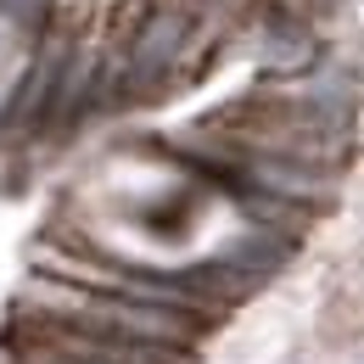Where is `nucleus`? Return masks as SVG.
<instances>
[{
  "instance_id": "nucleus-3",
  "label": "nucleus",
  "mask_w": 364,
  "mask_h": 364,
  "mask_svg": "<svg viewBox=\"0 0 364 364\" xmlns=\"http://www.w3.org/2000/svg\"><path fill=\"white\" fill-rule=\"evenodd\" d=\"M314 56H319V46L297 17L264 23V62H269V73H303V68H314Z\"/></svg>"
},
{
  "instance_id": "nucleus-1",
  "label": "nucleus",
  "mask_w": 364,
  "mask_h": 364,
  "mask_svg": "<svg viewBox=\"0 0 364 364\" xmlns=\"http://www.w3.org/2000/svg\"><path fill=\"white\" fill-rule=\"evenodd\" d=\"M11 309L56 319V325L85 331V336H112V342H140V348H174V353H191L196 336L208 331L202 319H191V314L151 309V303L118 297V291H85V286H68V280H50V274H28V286H23V297Z\"/></svg>"
},
{
  "instance_id": "nucleus-2",
  "label": "nucleus",
  "mask_w": 364,
  "mask_h": 364,
  "mask_svg": "<svg viewBox=\"0 0 364 364\" xmlns=\"http://www.w3.org/2000/svg\"><path fill=\"white\" fill-rule=\"evenodd\" d=\"M6 348H34V353L62 359V364H196L191 353H174V348H140V342L85 336V331H68V325L40 319V314H17V309H11Z\"/></svg>"
}]
</instances>
